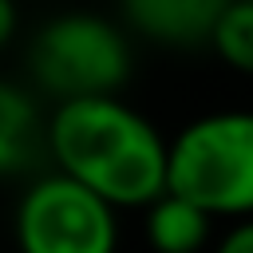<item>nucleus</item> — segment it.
<instances>
[{"label":"nucleus","mask_w":253,"mask_h":253,"mask_svg":"<svg viewBox=\"0 0 253 253\" xmlns=\"http://www.w3.org/2000/svg\"><path fill=\"white\" fill-rule=\"evenodd\" d=\"M229 0H119V24L138 40L170 51L210 47Z\"/></svg>","instance_id":"obj_5"},{"label":"nucleus","mask_w":253,"mask_h":253,"mask_svg":"<svg viewBox=\"0 0 253 253\" xmlns=\"http://www.w3.org/2000/svg\"><path fill=\"white\" fill-rule=\"evenodd\" d=\"M166 194L186 198L213 221L253 217V111L225 107L190 119L170 138Z\"/></svg>","instance_id":"obj_2"},{"label":"nucleus","mask_w":253,"mask_h":253,"mask_svg":"<svg viewBox=\"0 0 253 253\" xmlns=\"http://www.w3.org/2000/svg\"><path fill=\"white\" fill-rule=\"evenodd\" d=\"M142 221L154 253H202L213 241V217L174 194H162L154 206H146Z\"/></svg>","instance_id":"obj_6"},{"label":"nucleus","mask_w":253,"mask_h":253,"mask_svg":"<svg viewBox=\"0 0 253 253\" xmlns=\"http://www.w3.org/2000/svg\"><path fill=\"white\" fill-rule=\"evenodd\" d=\"M126 28L99 12H59L28 43V71L55 103L119 95L130 79Z\"/></svg>","instance_id":"obj_3"},{"label":"nucleus","mask_w":253,"mask_h":253,"mask_svg":"<svg viewBox=\"0 0 253 253\" xmlns=\"http://www.w3.org/2000/svg\"><path fill=\"white\" fill-rule=\"evenodd\" d=\"M249 4H253V0H249Z\"/></svg>","instance_id":"obj_11"},{"label":"nucleus","mask_w":253,"mask_h":253,"mask_svg":"<svg viewBox=\"0 0 253 253\" xmlns=\"http://www.w3.org/2000/svg\"><path fill=\"white\" fill-rule=\"evenodd\" d=\"M12 237L20 253H119V210L51 170L20 194Z\"/></svg>","instance_id":"obj_4"},{"label":"nucleus","mask_w":253,"mask_h":253,"mask_svg":"<svg viewBox=\"0 0 253 253\" xmlns=\"http://www.w3.org/2000/svg\"><path fill=\"white\" fill-rule=\"evenodd\" d=\"M43 146L59 174L115 210H146L166 194L170 138L119 95L55 103L43 123Z\"/></svg>","instance_id":"obj_1"},{"label":"nucleus","mask_w":253,"mask_h":253,"mask_svg":"<svg viewBox=\"0 0 253 253\" xmlns=\"http://www.w3.org/2000/svg\"><path fill=\"white\" fill-rule=\"evenodd\" d=\"M16 28H20V8H16V0H0V51L16 40Z\"/></svg>","instance_id":"obj_10"},{"label":"nucleus","mask_w":253,"mask_h":253,"mask_svg":"<svg viewBox=\"0 0 253 253\" xmlns=\"http://www.w3.org/2000/svg\"><path fill=\"white\" fill-rule=\"evenodd\" d=\"M210 51L237 75L253 79V4L249 0H229L213 36H210Z\"/></svg>","instance_id":"obj_8"},{"label":"nucleus","mask_w":253,"mask_h":253,"mask_svg":"<svg viewBox=\"0 0 253 253\" xmlns=\"http://www.w3.org/2000/svg\"><path fill=\"white\" fill-rule=\"evenodd\" d=\"M40 142H43V119L36 99L24 87L0 79V178L24 170Z\"/></svg>","instance_id":"obj_7"},{"label":"nucleus","mask_w":253,"mask_h":253,"mask_svg":"<svg viewBox=\"0 0 253 253\" xmlns=\"http://www.w3.org/2000/svg\"><path fill=\"white\" fill-rule=\"evenodd\" d=\"M210 253H253V217H249V221H233V225L213 241Z\"/></svg>","instance_id":"obj_9"}]
</instances>
